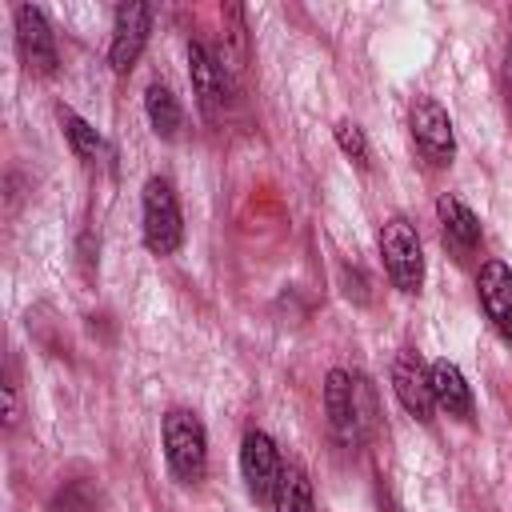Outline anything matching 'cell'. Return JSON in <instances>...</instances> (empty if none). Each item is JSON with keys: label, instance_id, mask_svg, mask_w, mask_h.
<instances>
[{"label": "cell", "instance_id": "6da1fadb", "mask_svg": "<svg viewBox=\"0 0 512 512\" xmlns=\"http://www.w3.org/2000/svg\"><path fill=\"white\" fill-rule=\"evenodd\" d=\"M164 460L180 484H196L208 468V432L204 420L188 408L164 412Z\"/></svg>", "mask_w": 512, "mask_h": 512}, {"label": "cell", "instance_id": "7a4b0ae2", "mask_svg": "<svg viewBox=\"0 0 512 512\" xmlns=\"http://www.w3.org/2000/svg\"><path fill=\"white\" fill-rule=\"evenodd\" d=\"M380 256H384V272L400 292H420L424 284V248L420 236L412 228V220L392 216L380 228Z\"/></svg>", "mask_w": 512, "mask_h": 512}, {"label": "cell", "instance_id": "3957f363", "mask_svg": "<svg viewBox=\"0 0 512 512\" xmlns=\"http://www.w3.org/2000/svg\"><path fill=\"white\" fill-rule=\"evenodd\" d=\"M180 240H184L180 200L164 176H152L144 184V244H148V252L168 256L180 248Z\"/></svg>", "mask_w": 512, "mask_h": 512}, {"label": "cell", "instance_id": "277c9868", "mask_svg": "<svg viewBox=\"0 0 512 512\" xmlns=\"http://www.w3.org/2000/svg\"><path fill=\"white\" fill-rule=\"evenodd\" d=\"M408 128H412L416 152H420L432 168H448V164H452V156H456V132H452L448 112H444L436 100L420 96V100L412 104V112H408Z\"/></svg>", "mask_w": 512, "mask_h": 512}, {"label": "cell", "instance_id": "5b68a950", "mask_svg": "<svg viewBox=\"0 0 512 512\" xmlns=\"http://www.w3.org/2000/svg\"><path fill=\"white\" fill-rule=\"evenodd\" d=\"M360 380H352L344 368H332L328 380H324V408H328V424L336 432L340 444H356L364 436V428L372 424L364 412H360Z\"/></svg>", "mask_w": 512, "mask_h": 512}, {"label": "cell", "instance_id": "8992f818", "mask_svg": "<svg viewBox=\"0 0 512 512\" xmlns=\"http://www.w3.org/2000/svg\"><path fill=\"white\" fill-rule=\"evenodd\" d=\"M12 20H16V48H20V60L28 64V72L52 76L60 64V52H56V36H52L44 12L32 4H20Z\"/></svg>", "mask_w": 512, "mask_h": 512}, {"label": "cell", "instance_id": "52a82bcc", "mask_svg": "<svg viewBox=\"0 0 512 512\" xmlns=\"http://www.w3.org/2000/svg\"><path fill=\"white\" fill-rule=\"evenodd\" d=\"M148 28H152V8L148 4H120L116 8V20H112V44H108V64H112V72H128L136 60H140V52H144V44H148Z\"/></svg>", "mask_w": 512, "mask_h": 512}, {"label": "cell", "instance_id": "ba28073f", "mask_svg": "<svg viewBox=\"0 0 512 512\" xmlns=\"http://www.w3.org/2000/svg\"><path fill=\"white\" fill-rule=\"evenodd\" d=\"M240 472H244V484H248V492L256 500H272L276 496L284 464H280V452H276L268 432H248L244 436V444H240Z\"/></svg>", "mask_w": 512, "mask_h": 512}, {"label": "cell", "instance_id": "9c48e42d", "mask_svg": "<svg viewBox=\"0 0 512 512\" xmlns=\"http://www.w3.org/2000/svg\"><path fill=\"white\" fill-rule=\"evenodd\" d=\"M188 76H192V92L196 104L208 120H220L224 104H228V72L224 64L212 56V48L204 44H188Z\"/></svg>", "mask_w": 512, "mask_h": 512}, {"label": "cell", "instance_id": "30bf717a", "mask_svg": "<svg viewBox=\"0 0 512 512\" xmlns=\"http://www.w3.org/2000/svg\"><path fill=\"white\" fill-rule=\"evenodd\" d=\"M392 388H396V400L404 404L408 416H416V420H432L436 400H432L428 364H424L412 348L396 352V360H392Z\"/></svg>", "mask_w": 512, "mask_h": 512}, {"label": "cell", "instance_id": "8fae6325", "mask_svg": "<svg viewBox=\"0 0 512 512\" xmlns=\"http://www.w3.org/2000/svg\"><path fill=\"white\" fill-rule=\"evenodd\" d=\"M476 292L492 328L512 344V268L504 260H488L476 276Z\"/></svg>", "mask_w": 512, "mask_h": 512}, {"label": "cell", "instance_id": "7c38bea8", "mask_svg": "<svg viewBox=\"0 0 512 512\" xmlns=\"http://www.w3.org/2000/svg\"><path fill=\"white\" fill-rule=\"evenodd\" d=\"M436 216H440L444 244H448L456 256H472L476 244H480V220H476V212H472L464 200H456V196L444 192V196L436 200Z\"/></svg>", "mask_w": 512, "mask_h": 512}, {"label": "cell", "instance_id": "4fadbf2b", "mask_svg": "<svg viewBox=\"0 0 512 512\" xmlns=\"http://www.w3.org/2000/svg\"><path fill=\"white\" fill-rule=\"evenodd\" d=\"M428 380H432V400L436 408H444L448 416L468 420L472 416V388L464 380V372L452 360H432L428 364Z\"/></svg>", "mask_w": 512, "mask_h": 512}, {"label": "cell", "instance_id": "5bb4252c", "mask_svg": "<svg viewBox=\"0 0 512 512\" xmlns=\"http://www.w3.org/2000/svg\"><path fill=\"white\" fill-rule=\"evenodd\" d=\"M144 112H148V124H152V132L156 136H164V140H172L176 136V128H180V120H184V112H180V100L172 96V88L168 84H148V92H144Z\"/></svg>", "mask_w": 512, "mask_h": 512}, {"label": "cell", "instance_id": "9a60e30c", "mask_svg": "<svg viewBox=\"0 0 512 512\" xmlns=\"http://www.w3.org/2000/svg\"><path fill=\"white\" fill-rule=\"evenodd\" d=\"M60 124H64V136H68V144H72V152L84 160V164H96L108 148H104V140H100V132L84 120V116H76L72 108H60Z\"/></svg>", "mask_w": 512, "mask_h": 512}, {"label": "cell", "instance_id": "2e32d148", "mask_svg": "<svg viewBox=\"0 0 512 512\" xmlns=\"http://www.w3.org/2000/svg\"><path fill=\"white\" fill-rule=\"evenodd\" d=\"M272 504H276V512H316L312 480L304 476V468H284V476H280V484H276Z\"/></svg>", "mask_w": 512, "mask_h": 512}, {"label": "cell", "instance_id": "e0dca14e", "mask_svg": "<svg viewBox=\"0 0 512 512\" xmlns=\"http://www.w3.org/2000/svg\"><path fill=\"white\" fill-rule=\"evenodd\" d=\"M100 496L88 480H64V488L48 500V512H96Z\"/></svg>", "mask_w": 512, "mask_h": 512}, {"label": "cell", "instance_id": "ac0fdd59", "mask_svg": "<svg viewBox=\"0 0 512 512\" xmlns=\"http://www.w3.org/2000/svg\"><path fill=\"white\" fill-rule=\"evenodd\" d=\"M336 144H340V152H344V156H352L360 168L368 164V140H364L360 124H352V120H340V124H336Z\"/></svg>", "mask_w": 512, "mask_h": 512}, {"label": "cell", "instance_id": "d6986e66", "mask_svg": "<svg viewBox=\"0 0 512 512\" xmlns=\"http://www.w3.org/2000/svg\"><path fill=\"white\" fill-rule=\"evenodd\" d=\"M20 420V392H16V380L8 376L4 380V428H16Z\"/></svg>", "mask_w": 512, "mask_h": 512}, {"label": "cell", "instance_id": "ffe728a7", "mask_svg": "<svg viewBox=\"0 0 512 512\" xmlns=\"http://www.w3.org/2000/svg\"><path fill=\"white\" fill-rule=\"evenodd\" d=\"M508 68H512V44H508Z\"/></svg>", "mask_w": 512, "mask_h": 512}, {"label": "cell", "instance_id": "44dd1931", "mask_svg": "<svg viewBox=\"0 0 512 512\" xmlns=\"http://www.w3.org/2000/svg\"><path fill=\"white\" fill-rule=\"evenodd\" d=\"M508 104H512V92H508Z\"/></svg>", "mask_w": 512, "mask_h": 512}]
</instances>
